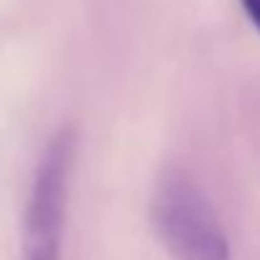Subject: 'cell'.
<instances>
[{"mask_svg":"<svg viewBox=\"0 0 260 260\" xmlns=\"http://www.w3.org/2000/svg\"><path fill=\"white\" fill-rule=\"evenodd\" d=\"M240 3H243V8H245L248 18L253 20V25L260 30V0H240Z\"/></svg>","mask_w":260,"mask_h":260,"instance_id":"cell-3","label":"cell"},{"mask_svg":"<svg viewBox=\"0 0 260 260\" xmlns=\"http://www.w3.org/2000/svg\"><path fill=\"white\" fill-rule=\"evenodd\" d=\"M154 228L174 260H230L225 230L205 197L187 174H165L152 202Z\"/></svg>","mask_w":260,"mask_h":260,"instance_id":"cell-1","label":"cell"},{"mask_svg":"<svg viewBox=\"0 0 260 260\" xmlns=\"http://www.w3.org/2000/svg\"><path fill=\"white\" fill-rule=\"evenodd\" d=\"M74 157L76 132L66 126L51 139L33 179L25 210L20 260H61V230L66 217Z\"/></svg>","mask_w":260,"mask_h":260,"instance_id":"cell-2","label":"cell"}]
</instances>
